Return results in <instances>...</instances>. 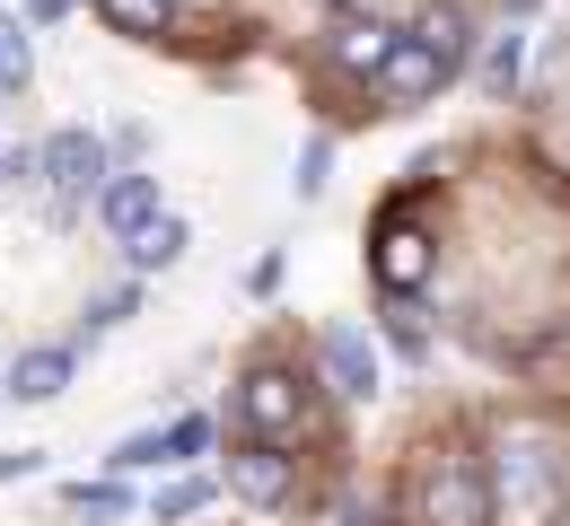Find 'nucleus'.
Wrapping results in <instances>:
<instances>
[{
    "label": "nucleus",
    "instance_id": "obj_10",
    "mask_svg": "<svg viewBox=\"0 0 570 526\" xmlns=\"http://www.w3.org/2000/svg\"><path fill=\"white\" fill-rule=\"evenodd\" d=\"M62 386H71V351H18V369H9L18 404H53Z\"/></svg>",
    "mask_w": 570,
    "mask_h": 526
},
{
    "label": "nucleus",
    "instance_id": "obj_11",
    "mask_svg": "<svg viewBox=\"0 0 570 526\" xmlns=\"http://www.w3.org/2000/svg\"><path fill=\"white\" fill-rule=\"evenodd\" d=\"M185 246H194V237H185V220H167V211H158V220H149L141 237H124V255H132V272H167V264H176Z\"/></svg>",
    "mask_w": 570,
    "mask_h": 526
},
{
    "label": "nucleus",
    "instance_id": "obj_5",
    "mask_svg": "<svg viewBox=\"0 0 570 526\" xmlns=\"http://www.w3.org/2000/svg\"><path fill=\"white\" fill-rule=\"evenodd\" d=\"M377 281H386L395 299L430 281V237H422L413 220H386V228H377Z\"/></svg>",
    "mask_w": 570,
    "mask_h": 526
},
{
    "label": "nucleus",
    "instance_id": "obj_17",
    "mask_svg": "<svg viewBox=\"0 0 570 526\" xmlns=\"http://www.w3.org/2000/svg\"><path fill=\"white\" fill-rule=\"evenodd\" d=\"M203 500H212V483H167V492H158V518H194Z\"/></svg>",
    "mask_w": 570,
    "mask_h": 526
},
{
    "label": "nucleus",
    "instance_id": "obj_14",
    "mask_svg": "<svg viewBox=\"0 0 570 526\" xmlns=\"http://www.w3.org/2000/svg\"><path fill=\"white\" fill-rule=\"evenodd\" d=\"M97 18H106L115 36H158V27H167V0H97Z\"/></svg>",
    "mask_w": 570,
    "mask_h": 526
},
{
    "label": "nucleus",
    "instance_id": "obj_1",
    "mask_svg": "<svg viewBox=\"0 0 570 526\" xmlns=\"http://www.w3.org/2000/svg\"><path fill=\"white\" fill-rule=\"evenodd\" d=\"M422 518H430V526H483V518H492V492H483L474 456H439V465H430Z\"/></svg>",
    "mask_w": 570,
    "mask_h": 526
},
{
    "label": "nucleus",
    "instance_id": "obj_7",
    "mask_svg": "<svg viewBox=\"0 0 570 526\" xmlns=\"http://www.w3.org/2000/svg\"><path fill=\"white\" fill-rule=\"evenodd\" d=\"M325 377H334V395H377V351H368V334L334 325V334H325Z\"/></svg>",
    "mask_w": 570,
    "mask_h": 526
},
{
    "label": "nucleus",
    "instance_id": "obj_3",
    "mask_svg": "<svg viewBox=\"0 0 570 526\" xmlns=\"http://www.w3.org/2000/svg\"><path fill=\"white\" fill-rule=\"evenodd\" d=\"M228 492H237L246 509H282V500H289V456L273 448V439L228 448Z\"/></svg>",
    "mask_w": 570,
    "mask_h": 526
},
{
    "label": "nucleus",
    "instance_id": "obj_9",
    "mask_svg": "<svg viewBox=\"0 0 570 526\" xmlns=\"http://www.w3.org/2000/svg\"><path fill=\"white\" fill-rule=\"evenodd\" d=\"M377 79H386V97H395V106H422V97H430L448 71H439V53H430L422 36H404V44H395V62H386Z\"/></svg>",
    "mask_w": 570,
    "mask_h": 526
},
{
    "label": "nucleus",
    "instance_id": "obj_4",
    "mask_svg": "<svg viewBox=\"0 0 570 526\" xmlns=\"http://www.w3.org/2000/svg\"><path fill=\"white\" fill-rule=\"evenodd\" d=\"M237 413L255 421V439H282V430H298V377L289 369H246V386H237Z\"/></svg>",
    "mask_w": 570,
    "mask_h": 526
},
{
    "label": "nucleus",
    "instance_id": "obj_19",
    "mask_svg": "<svg viewBox=\"0 0 570 526\" xmlns=\"http://www.w3.org/2000/svg\"><path fill=\"white\" fill-rule=\"evenodd\" d=\"M203 439H212V421H176V430H167V456H203Z\"/></svg>",
    "mask_w": 570,
    "mask_h": 526
},
{
    "label": "nucleus",
    "instance_id": "obj_15",
    "mask_svg": "<svg viewBox=\"0 0 570 526\" xmlns=\"http://www.w3.org/2000/svg\"><path fill=\"white\" fill-rule=\"evenodd\" d=\"M27 62H36V53H27V27H18V18H0V88H18Z\"/></svg>",
    "mask_w": 570,
    "mask_h": 526
},
{
    "label": "nucleus",
    "instance_id": "obj_12",
    "mask_svg": "<svg viewBox=\"0 0 570 526\" xmlns=\"http://www.w3.org/2000/svg\"><path fill=\"white\" fill-rule=\"evenodd\" d=\"M413 36H422L430 53H439V71H456V62H465V44H474V27H465V9H448V0L430 9V18L413 27Z\"/></svg>",
    "mask_w": 570,
    "mask_h": 526
},
{
    "label": "nucleus",
    "instance_id": "obj_13",
    "mask_svg": "<svg viewBox=\"0 0 570 526\" xmlns=\"http://www.w3.org/2000/svg\"><path fill=\"white\" fill-rule=\"evenodd\" d=\"M518 71H527V36H518V27H500L492 44H483V88H492V97H509V88H518Z\"/></svg>",
    "mask_w": 570,
    "mask_h": 526
},
{
    "label": "nucleus",
    "instance_id": "obj_8",
    "mask_svg": "<svg viewBox=\"0 0 570 526\" xmlns=\"http://www.w3.org/2000/svg\"><path fill=\"white\" fill-rule=\"evenodd\" d=\"M395 44H404V36H395V27H377V18H352V27H334V62H343V71H360V79L386 71V62H395Z\"/></svg>",
    "mask_w": 570,
    "mask_h": 526
},
{
    "label": "nucleus",
    "instance_id": "obj_21",
    "mask_svg": "<svg viewBox=\"0 0 570 526\" xmlns=\"http://www.w3.org/2000/svg\"><path fill=\"white\" fill-rule=\"evenodd\" d=\"M27 9H36V18H62V0H27Z\"/></svg>",
    "mask_w": 570,
    "mask_h": 526
},
{
    "label": "nucleus",
    "instance_id": "obj_16",
    "mask_svg": "<svg viewBox=\"0 0 570 526\" xmlns=\"http://www.w3.org/2000/svg\"><path fill=\"white\" fill-rule=\"evenodd\" d=\"M71 509L79 518H124V492L115 483H71Z\"/></svg>",
    "mask_w": 570,
    "mask_h": 526
},
{
    "label": "nucleus",
    "instance_id": "obj_18",
    "mask_svg": "<svg viewBox=\"0 0 570 526\" xmlns=\"http://www.w3.org/2000/svg\"><path fill=\"white\" fill-rule=\"evenodd\" d=\"M115 465H167V439L141 430V439H124V448H115Z\"/></svg>",
    "mask_w": 570,
    "mask_h": 526
},
{
    "label": "nucleus",
    "instance_id": "obj_20",
    "mask_svg": "<svg viewBox=\"0 0 570 526\" xmlns=\"http://www.w3.org/2000/svg\"><path fill=\"white\" fill-rule=\"evenodd\" d=\"M36 465H45V456H36V448H0V483H27Z\"/></svg>",
    "mask_w": 570,
    "mask_h": 526
},
{
    "label": "nucleus",
    "instance_id": "obj_6",
    "mask_svg": "<svg viewBox=\"0 0 570 526\" xmlns=\"http://www.w3.org/2000/svg\"><path fill=\"white\" fill-rule=\"evenodd\" d=\"M97 211L115 237H141L158 220V176H106V193H97Z\"/></svg>",
    "mask_w": 570,
    "mask_h": 526
},
{
    "label": "nucleus",
    "instance_id": "obj_2",
    "mask_svg": "<svg viewBox=\"0 0 570 526\" xmlns=\"http://www.w3.org/2000/svg\"><path fill=\"white\" fill-rule=\"evenodd\" d=\"M36 167H45V185L62 193V202H88V193H106V141L97 132H53L45 150H36Z\"/></svg>",
    "mask_w": 570,
    "mask_h": 526
},
{
    "label": "nucleus",
    "instance_id": "obj_22",
    "mask_svg": "<svg viewBox=\"0 0 570 526\" xmlns=\"http://www.w3.org/2000/svg\"><path fill=\"white\" fill-rule=\"evenodd\" d=\"M562 526H570V518H562Z\"/></svg>",
    "mask_w": 570,
    "mask_h": 526
}]
</instances>
